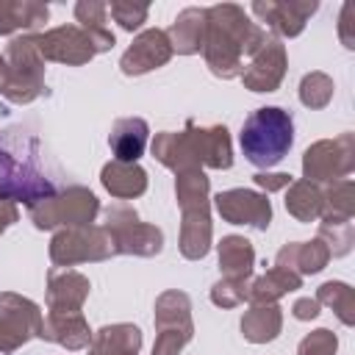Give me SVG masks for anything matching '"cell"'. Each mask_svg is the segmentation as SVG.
<instances>
[{"instance_id":"6da1fadb","label":"cell","mask_w":355,"mask_h":355,"mask_svg":"<svg viewBox=\"0 0 355 355\" xmlns=\"http://www.w3.org/2000/svg\"><path fill=\"white\" fill-rule=\"evenodd\" d=\"M266 31L250 19V14L236 3H216L208 8L205 22V42L202 58L211 75L222 80H233L244 69V55H255L263 42Z\"/></svg>"},{"instance_id":"7a4b0ae2","label":"cell","mask_w":355,"mask_h":355,"mask_svg":"<svg viewBox=\"0 0 355 355\" xmlns=\"http://www.w3.org/2000/svg\"><path fill=\"white\" fill-rule=\"evenodd\" d=\"M175 200L180 208V255L186 261H202L211 252V180L202 169L175 175Z\"/></svg>"},{"instance_id":"3957f363","label":"cell","mask_w":355,"mask_h":355,"mask_svg":"<svg viewBox=\"0 0 355 355\" xmlns=\"http://www.w3.org/2000/svg\"><path fill=\"white\" fill-rule=\"evenodd\" d=\"M239 144L244 158L258 166L261 172H269V166L280 164L291 144H294V119L280 105H263L255 108L239 133Z\"/></svg>"},{"instance_id":"277c9868","label":"cell","mask_w":355,"mask_h":355,"mask_svg":"<svg viewBox=\"0 0 355 355\" xmlns=\"http://www.w3.org/2000/svg\"><path fill=\"white\" fill-rule=\"evenodd\" d=\"M8 86L3 97L14 105L33 103L44 89V58L36 47V33H19L6 44Z\"/></svg>"},{"instance_id":"5b68a950","label":"cell","mask_w":355,"mask_h":355,"mask_svg":"<svg viewBox=\"0 0 355 355\" xmlns=\"http://www.w3.org/2000/svg\"><path fill=\"white\" fill-rule=\"evenodd\" d=\"M31 222L39 230H61V227H80L94 225L100 214V200L86 186H67L47 200H39L28 208Z\"/></svg>"},{"instance_id":"8992f818","label":"cell","mask_w":355,"mask_h":355,"mask_svg":"<svg viewBox=\"0 0 355 355\" xmlns=\"http://www.w3.org/2000/svg\"><path fill=\"white\" fill-rule=\"evenodd\" d=\"M155 322V341L153 355H180V349L194 338V322H191V300L180 288H166L155 297L153 308Z\"/></svg>"},{"instance_id":"52a82bcc","label":"cell","mask_w":355,"mask_h":355,"mask_svg":"<svg viewBox=\"0 0 355 355\" xmlns=\"http://www.w3.org/2000/svg\"><path fill=\"white\" fill-rule=\"evenodd\" d=\"M103 227L114 239L116 255H136V258H155L164 250V230L141 222L133 205H108L103 211Z\"/></svg>"},{"instance_id":"ba28073f","label":"cell","mask_w":355,"mask_h":355,"mask_svg":"<svg viewBox=\"0 0 355 355\" xmlns=\"http://www.w3.org/2000/svg\"><path fill=\"white\" fill-rule=\"evenodd\" d=\"M50 261L53 266H75V263H94L108 261L116 255L114 239L103 225H80V227H61L50 239Z\"/></svg>"},{"instance_id":"9c48e42d","label":"cell","mask_w":355,"mask_h":355,"mask_svg":"<svg viewBox=\"0 0 355 355\" xmlns=\"http://www.w3.org/2000/svg\"><path fill=\"white\" fill-rule=\"evenodd\" d=\"M355 169V136L338 133L336 139H319L302 153V180L327 186L349 178Z\"/></svg>"},{"instance_id":"30bf717a","label":"cell","mask_w":355,"mask_h":355,"mask_svg":"<svg viewBox=\"0 0 355 355\" xmlns=\"http://www.w3.org/2000/svg\"><path fill=\"white\" fill-rule=\"evenodd\" d=\"M55 194V186L39 166L28 158H17L6 144H0V197L8 202H25L28 208L39 200Z\"/></svg>"},{"instance_id":"8fae6325","label":"cell","mask_w":355,"mask_h":355,"mask_svg":"<svg viewBox=\"0 0 355 355\" xmlns=\"http://www.w3.org/2000/svg\"><path fill=\"white\" fill-rule=\"evenodd\" d=\"M42 308L14 291H0V355H11L42 336Z\"/></svg>"},{"instance_id":"7c38bea8","label":"cell","mask_w":355,"mask_h":355,"mask_svg":"<svg viewBox=\"0 0 355 355\" xmlns=\"http://www.w3.org/2000/svg\"><path fill=\"white\" fill-rule=\"evenodd\" d=\"M214 208L227 225H244L252 230H266L272 225V202L263 191L225 189L214 197Z\"/></svg>"},{"instance_id":"4fadbf2b","label":"cell","mask_w":355,"mask_h":355,"mask_svg":"<svg viewBox=\"0 0 355 355\" xmlns=\"http://www.w3.org/2000/svg\"><path fill=\"white\" fill-rule=\"evenodd\" d=\"M36 47L44 61H55L67 67H83L97 55L89 33L78 25H58L36 33Z\"/></svg>"},{"instance_id":"5bb4252c","label":"cell","mask_w":355,"mask_h":355,"mask_svg":"<svg viewBox=\"0 0 355 355\" xmlns=\"http://www.w3.org/2000/svg\"><path fill=\"white\" fill-rule=\"evenodd\" d=\"M316 0H255L250 11L277 33V39H294L305 31V22L316 14Z\"/></svg>"},{"instance_id":"9a60e30c","label":"cell","mask_w":355,"mask_h":355,"mask_svg":"<svg viewBox=\"0 0 355 355\" xmlns=\"http://www.w3.org/2000/svg\"><path fill=\"white\" fill-rule=\"evenodd\" d=\"M286 69H288V53H286V44L277 39V36H269L263 42V47L250 58V64L241 69V83L244 89L250 92H275L280 89L283 78H286Z\"/></svg>"},{"instance_id":"2e32d148","label":"cell","mask_w":355,"mask_h":355,"mask_svg":"<svg viewBox=\"0 0 355 355\" xmlns=\"http://www.w3.org/2000/svg\"><path fill=\"white\" fill-rule=\"evenodd\" d=\"M169 58H172V44H169V39H166V31H161V28H147V31H141V33L130 42V47L122 53L119 69H122V75L136 78V75H147V72L164 67Z\"/></svg>"},{"instance_id":"e0dca14e","label":"cell","mask_w":355,"mask_h":355,"mask_svg":"<svg viewBox=\"0 0 355 355\" xmlns=\"http://www.w3.org/2000/svg\"><path fill=\"white\" fill-rule=\"evenodd\" d=\"M92 283L86 275L75 272V269H64V266H53L47 272V308L50 313H78L83 308V302L89 300Z\"/></svg>"},{"instance_id":"ac0fdd59","label":"cell","mask_w":355,"mask_h":355,"mask_svg":"<svg viewBox=\"0 0 355 355\" xmlns=\"http://www.w3.org/2000/svg\"><path fill=\"white\" fill-rule=\"evenodd\" d=\"M186 130L194 141V153L200 158V166H211V169H230L233 166V141H230V130L225 125L200 128L197 122L189 119Z\"/></svg>"},{"instance_id":"d6986e66","label":"cell","mask_w":355,"mask_h":355,"mask_svg":"<svg viewBox=\"0 0 355 355\" xmlns=\"http://www.w3.org/2000/svg\"><path fill=\"white\" fill-rule=\"evenodd\" d=\"M150 153H153V158L158 164H164L175 175L178 172H189V169H202L200 158L194 153V141H191L186 128L183 130H161V133H155V139L150 144Z\"/></svg>"},{"instance_id":"ffe728a7","label":"cell","mask_w":355,"mask_h":355,"mask_svg":"<svg viewBox=\"0 0 355 355\" xmlns=\"http://www.w3.org/2000/svg\"><path fill=\"white\" fill-rule=\"evenodd\" d=\"M327 263H330V250L319 236L311 241H288L275 255V266H283L300 277L319 275Z\"/></svg>"},{"instance_id":"44dd1931","label":"cell","mask_w":355,"mask_h":355,"mask_svg":"<svg viewBox=\"0 0 355 355\" xmlns=\"http://www.w3.org/2000/svg\"><path fill=\"white\" fill-rule=\"evenodd\" d=\"M150 141V125L141 116H122L111 125L108 133V147L114 153V161L125 164H139Z\"/></svg>"},{"instance_id":"7402d4cb","label":"cell","mask_w":355,"mask_h":355,"mask_svg":"<svg viewBox=\"0 0 355 355\" xmlns=\"http://www.w3.org/2000/svg\"><path fill=\"white\" fill-rule=\"evenodd\" d=\"M44 341H53L64 349H83L92 341V327L83 316V311L78 313H47L42 322V336Z\"/></svg>"},{"instance_id":"603a6c76","label":"cell","mask_w":355,"mask_h":355,"mask_svg":"<svg viewBox=\"0 0 355 355\" xmlns=\"http://www.w3.org/2000/svg\"><path fill=\"white\" fill-rule=\"evenodd\" d=\"M205 22H208V8H183L175 22L166 31V39L172 44V53L178 55H197L202 53L205 42Z\"/></svg>"},{"instance_id":"cb8c5ba5","label":"cell","mask_w":355,"mask_h":355,"mask_svg":"<svg viewBox=\"0 0 355 355\" xmlns=\"http://www.w3.org/2000/svg\"><path fill=\"white\" fill-rule=\"evenodd\" d=\"M50 19V8L42 0H0V36H19L42 28Z\"/></svg>"},{"instance_id":"d4e9b609","label":"cell","mask_w":355,"mask_h":355,"mask_svg":"<svg viewBox=\"0 0 355 355\" xmlns=\"http://www.w3.org/2000/svg\"><path fill=\"white\" fill-rule=\"evenodd\" d=\"M141 330L130 322L103 324L97 333H92L89 355H139L141 349Z\"/></svg>"},{"instance_id":"484cf974","label":"cell","mask_w":355,"mask_h":355,"mask_svg":"<svg viewBox=\"0 0 355 355\" xmlns=\"http://www.w3.org/2000/svg\"><path fill=\"white\" fill-rule=\"evenodd\" d=\"M100 183L116 200H136L147 191V172L139 164L108 161L100 169Z\"/></svg>"},{"instance_id":"4316f807","label":"cell","mask_w":355,"mask_h":355,"mask_svg":"<svg viewBox=\"0 0 355 355\" xmlns=\"http://www.w3.org/2000/svg\"><path fill=\"white\" fill-rule=\"evenodd\" d=\"M216 255H219V272L222 277H233V280H250L252 277V266H255V250L252 241L244 236H222V241L216 244Z\"/></svg>"},{"instance_id":"83f0119b","label":"cell","mask_w":355,"mask_h":355,"mask_svg":"<svg viewBox=\"0 0 355 355\" xmlns=\"http://www.w3.org/2000/svg\"><path fill=\"white\" fill-rule=\"evenodd\" d=\"M241 336L250 344H269L283 330V308L275 305H250L241 316Z\"/></svg>"},{"instance_id":"f1b7e54d","label":"cell","mask_w":355,"mask_h":355,"mask_svg":"<svg viewBox=\"0 0 355 355\" xmlns=\"http://www.w3.org/2000/svg\"><path fill=\"white\" fill-rule=\"evenodd\" d=\"M75 19H78V28H83L89 33L97 53H108L116 44V36L105 25L108 22V3H103V0H78L75 3Z\"/></svg>"},{"instance_id":"f546056e","label":"cell","mask_w":355,"mask_h":355,"mask_svg":"<svg viewBox=\"0 0 355 355\" xmlns=\"http://www.w3.org/2000/svg\"><path fill=\"white\" fill-rule=\"evenodd\" d=\"M302 288V277L283 269V266H272L269 272H263L261 277L250 280V305H275L280 297H286L288 291Z\"/></svg>"},{"instance_id":"4dcf8cb0","label":"cell","mask_w":355,"mask_h":355,"mask_svg":"<svg viewBox=\"0 0 355 355\" xmlns=\"http://www.w3.org/2000/svg\"><path fill=\"white\" fill-rule=\"evenodd\" d=\"M286 211L302 222V225H311L316 219H322L324 214V191L322 186L311 183V180H291L288 191H286Z\"/></svg>"},{"instance_id":"1f68e13d","label":"cell","mask_w":355,"mask_h":355,"mask_svg":"<svg viewBox=\"0 0 355 355\" xmlns=\"http://www.w3.org/2000/svg\"><path fill=\"white\" fill-rule=\"evenodd\" d=\"M313 300L319 305H327L338 316V322L344 327H352L355 324V291H352L349 283H344V280H327V283H322L316 288V297Z\"/></svg>"},{"instance_id":"d6a6232c","label":"cell","mask_w":355,"mask_h":355,"mask_svg":"<svg viewBox=\"0 0 355 355\" xmlns=\"http://www.w3.org/2000/svg\"><path fill=\"white\" fill-rule=\"evenodd\" d=\"M319 239L327 244L330 250V258H341L352 250V241H355V227H352V219H344V216H322L319 222Z\"/></svg>"},{"instance_id":"836d02e7","label":"cell","mask_w":355,"mask_h":355,"mask_svg":"<svg viewBox=\"0 0 355 355\" xmlns=\"http://www.w3.org/2000/svg\"><path fill=\"white\" fill-rule=\"evenodd\" d=\"M333 92H336V83H333V78L327 72L316 69V72L302 75V80H300V103L305 108H311V111H319V108L330 105Z\"/></svg>"},{"instance_id":"e575fe53","label":"cell","mask_w":355,"mask_h":355,"mask_svg":"<svg viewBox=\"0 0 355 355\" xmlns=\"http://www.w3.org/2000/svg\"><path fill=\"white\" fill-rule=\"evenodd\" d=\"M322 191H324V214L327 216L352 219V214H355V183L349 178L327 183V189H322Z\"/></svg>"},{"instance_id":"d590c367","label":"cell","mask_w":355,"mask_h":355,"mask_svg":"<svg viewBox=\"0 0 355 355\" xmlns=\"http://www.w3.org/2000/svg\"><path fill=\"white\" fill-rule=\"evenodd\" d=\"M108 14L114 17V22H116L122 31L133 33V31H139V28L147 22L150 6H147V3H133V0H111V3H108Z\"/></svg>"},{"instance_id":"8d00e7d4","label":"cell","mask_w":355,"mask_h":355,"mask_svg":"<svg viewBox=\"0 0 355 355\" xmlns=\"http://www.w3.org/2000/svg\"><path fill=\"white\" fill-rule=\"evenodd\" d=\"M247 297H250V280L222 277L211 286V302L216 308H236V305L247 302Z\"/></svg>"},{"instance_id":"74e56055","label":"cell","mask_w":355,"mask_h":355,"mask_svg":"<svg viewBox=\"0 0 355 355\" xmlns=\"http://www.w3.org/2000/svg\"><path fill=\"white\" fill-rule=\"evenodd\" d=\"M338 352V336L327 327H316L311 330L300 344H297V355H336Z\"/></svg>"},{"instance_id":"f35d334b","label":"cell","mask_w":355,"mask_h":355,"mask_svg":"<svg viewBox=\"0 0 355 355\" xmlns=\"http://www.w3.org/2000/svg\"><path fill=\"white\" fill-rule=\"evenodd\" d=\"M252 180H255V186H258L263 194L283 191V189L291 186V175H288V172H255Z\"/></svg>"},{"instance_id":"ab89813d","label":"cell","mask_w":355,"mask_h":355,"mask_svg":"<svg viewBox=\"0 0 355 355\" xmlns=\"http://www.w3.org/2000/svg\"><path fill=\"white\" fill-rule=\"evenodd\" d=\"M352 14H355V8H352V3H344L341 6V14H338V39H341V44L347 47V50H352L355 47V19H352Z\"/></svg>"},{"instance_id":"60d3db41","label":"cell","mask_w":355,"mask_h":355,"mask_svg":"<svg viewBox=\"0 0 355 355\" xmlns=\"http://www.w3.org/2000/svg\"><path fill=\"white\" fill-rule=\"evenodd\" d=\"M322 305L313 300V297H300V300H294V305H291V313H294V319H300V322H311V319H316L322 311H319Z\"/></svg>"},{"instance_id":"b9f144b4","label":"cell","mask_w":355,"mask_h":355,"mask_svg":"<svg viewBox=\"0 0 355 355\" xmlns=\"http://www.w3.org/2000/svg\"><path fill=\"white\" fill-rule=\"evenodd\" d=\"M17 219H19V208H17L14 202H8V200L0 197V236H3Z\"/></svg>"},{"instance_id":"7bdbcfd3","label":"cell","mask_w":355,"mask_h":355,"mask_svg":"<svg viewBox=\"0 0 355 355\" xmlns=\"http://www.w3.org/2000/svg\"><path fill=\"white\" fill-rule=\"evenodd\" d=\"M8 86V64H6V55H0V94L6 92Z\"/></svg>"}]
</instances>
